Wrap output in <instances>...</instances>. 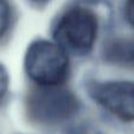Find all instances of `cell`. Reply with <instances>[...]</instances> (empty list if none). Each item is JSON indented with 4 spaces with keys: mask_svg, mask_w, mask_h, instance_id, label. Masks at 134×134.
Returning <instances> with one entry per match:
<instances>
[{
    "mask_svg": "<svg viewBox=\"0 0 134 134\" xmlns=\"http://www.w3.org/2000/svg\"><path fill=\"white\" fill-rule=\"evenodd\" d=\"M32 1L38 2V4H42V2H46V1H48V0H32Z\"/></svg>",
    "mask_w": 134,
    "mask_h": 134,
    "instance_id": "9",
    "label": "cell"
},
{
    "mask_svg": "<svg viewBox=\"0 0 134 134\" xmlns=\"http://www.w3.org/2000/svg\"><path fill=\"white\" fill-rule=\"evenodd\" d=\"M76 95L64 86L33 87L25 99V109L32 122L54 126L73 118L79 111Z\"/></svg>",
    "mask_w": 134,
    "mask_h": 134,
    "instance_id": "1",
    "label": "cell"
},
{
    "mask_svg": "<svg viewBox=\"0 0 134 134\" xmlns=\"http://www.w3.org/2000/svg\"><path fill=\"white\" fill-rule=\"evenodd\" d=\"M91 98L122 121H134V82L124 80L94 81L88 85Z\"/></svg>",
    "mask_w": 134,
    "mask_h": 134,
    "instance_id": "4",
    "label": "cell"
},
{
    "mask_svg": "<svg viewBox=\"0 0 134 134\" xmlns=\"http://www.w3.org/2000/svg\"><path fill=\"white\" fill-rule=\"evenodd\" d=\"M12 12L7 0H0V39L6 34L11 26Z\"/></svg>",
    "mask_w": 134,
    "mask_h": 134,
    "instance_id": "6",
    "label": "cell"
},
{
    "mask_svg": "<svg viewBox=\"0 0 134 134\" xmlns=\"http://www.w3.org/2000/svg\"><path fill=\"white\" fill-rule=\"evenodd\" d=\"M125 14L128 23L134 27V0H126Z\"/></svg>",
    "mask_w": 134,
    "mask_h": 134,
    "instance_id": "8",
    "label": "cell"
},
{
    "mask_svg": "<svg viewBox=\"0 0 134 134\" xmlns=\"http://www.w3.org/2000/svg\"><path fill=\"white\" fill-rule=\"evenodd\" d=\"M7 88H8V74L5 67L0 64V105L7 92Z\"/></svg>",
    "mask_w": 134,
    "mask_h": 134,
    "instance_id": "7",
    "label": "cell"
},
{
    "mask_svg": "<svg viewBox=\"0 0 134 134\" xmlns=\"http://www.w3.org/2000/svg\"><path fill=\"white\" fill-rule=\"evenodd\" d=\"M99 23L92 9L82 6L68 8L53 28L55 44L67 54L83 57L93 49Z\"/></svg>",
    "mask_w": 134,
    "mask_h": 134,
    "instance_id": "2",
    "label": "cell"
},
{
    "mask_svg": "<svg viewBox=\"0 0 134 134\" xmlns=\"http://www.w3.org/2000/svg\"><path fill=\"white\" fill-rule=\"evenodd\" d=\"M104 59L112 65L134 71V39L119 38L109 41L104 49Z\"/></svg>",
    "mask_w": 134,
    "mask_h": 134,
    "instance_id": "5",
    "label": "cell"
},
{
    "mask_svg": "<svg viewBox=\"0 0 134 134\" xmlns=\"http://www.w3.org/2000/svg\"><path fill=\"white\" fill-rule=\"evenodd\" d=\"M25 69L37 86H64L69 73L68 57L55 42L35 40L26 51Z\"/></svg>",
    "mask_w": 134,
    "mask_h": 134,
    "instance_id": "3",
    "label": "cell"
}]
</instances>
